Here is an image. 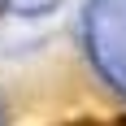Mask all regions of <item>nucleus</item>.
<instances>
[{"label":"nucleus","mask_w":126,"mask_h":126,"mask_svg":"<svg viewBox=\"0 0 126 126\" xmlns=\"http://www.w3.org/2000/svg\"><path fill=\"white\" fill-rule=\"evenodd\" d=\"M65 126H100V122H65Z\"/></svg>","instance_id":"f257e3e1"}]
</instances>
